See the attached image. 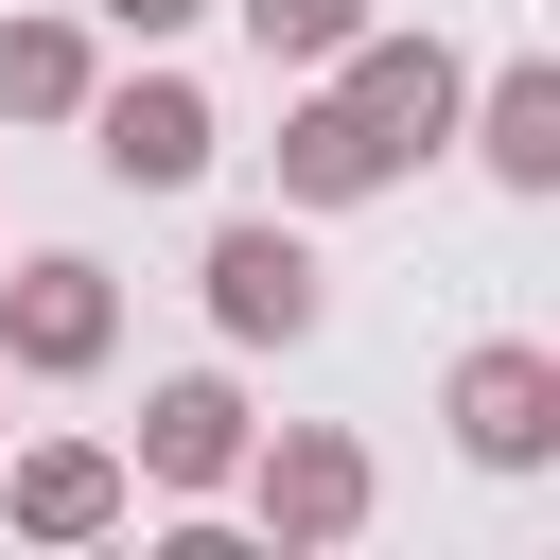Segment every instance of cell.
I'll use <instances>...</instances> for the list:
<instances>
[{
	"label": "cell",
	"instance_id": "6da1fadb",
	"mask_svg": "<svg viewBox=\"0 0 560 560\" xmlns=\"http://www.w3.org/2000/svg\"><path fill=\"white\" fill-rule=\"evenodd\" d=\"M245 525L280 542V560H315V542H350L368 508H385V472H368V438L350 420H280V438H245Z\"/></svg>",
	"mask_w": 560,
	"mask_h": 560
},
{
	"label": "cell",
	"instance_id": "7a4b0ae2",
	"mask_svg": "<svg viewBox=\"0 0 560 560\" xmlns=\"http://www.w3.org/2000/svg\"><path fill=\"white\" fill-rule=\"evenodd\" d=\"M192 298H210V332H228V350H298V332L332 315V280H315V245H298V210H245V228H210V262H192Z\"/></svg>",
	"mask_w": 560,
	"mask_h": 560
},
{
	"label": "cell",
	"instance_id": "3957f363",
	"mask_svg": "<svg viewBox=\"0 0 560 560\" xmlns=\"http://www.w3.org/2000/svg\"><path fill=\"white\" fill-rule=\"evenodd\" d=\"M438 420H455L472 472H542V455H560V350H542V332H472L455 385H438Z\"/></svg>",
	"mask_w": 560,
	"mask_h": 560
},
{
	"label": "cell",
	"instance_id": "277c9868",
	"mask_svg": "<svg viewBox=\"0 0 560 560\" xmlns=\"http://www.w3.org/2000/svg\"><path fill=\"white\" fill-rule=\"evenodd\" d=\"M105 350H122V280H105L88 245H35V262L0 280V368H18V385H88Z\"/></svg>",
	"mask_w": 560,
	"mask_h": 560
},
{
	"label": "cell",
	"instance_id": "5b68a950",
	"mask_svg": "<svg viewBox=\"0 0 560 560\" xmlns=\"http://www.w3.org/2000/svg\"><path fill=\"white\" fill-rule=\"evenodd\" d=\"M70 122H88V158H105L122 192H192V175H210V140H228L192 70H122V88H88Z\"/></svg>",
	"mask_w": 560,
	"mask_h": 560
},
{
	"label": "cell",
	"instance_id": "8992f818",
	"mask_svg": "<svg viewBox=\"0 0 560 560\" xmlns=\"http://www.w3.org/2000/svg\"><path fill=\"white\" fill-rule=\"evenodd\" d=\"M368 192H402V140L332 70H298V105H280V210H368Z\"/></svg>",
	"mask_w": 560,
	"mask_h": 560
},
{
	"label": "cell",
	"instance_id": "52a82bcc",
	"mask_svg": "<svg viewBox=\"0 0 560 560\" xmlns=\"http://www.w3.org/2000/svg\"><path fill=\"white\" fill-rule=\"evenodd\" d=\"M245 438H262V420H245V385H228V368H175V385H140V455H122V472L192 508V490H228V472H245Z\"/></svg>",
	"mask_w": 560,
	"mask_h": 560
},
{
	"label": "cell",
	"instance_id": "ba28073f",
	"mask_svg": "<svg viewBox=\"0 0 560 560\" xmlns=\"http://www.w3.org/2000/svg\"><path fill=\"white\" fill-rule=\"evenodd\" d=\"M332 88H350V105L402 140V175H420V158L455 140V88H472V70H455V35H385V18H368V35L332 52Z\"/></svg>",
	"mask_w": 560,
	"mask_h": 560
},
{
	"label": "cell",
	"instance_id": "9c48e42d",
	"mask_svg": "<svg viewBox=\"0 0 560 560\" xmlns=\"http://www.w3.org/2000/svg\"><path fill=\"white\" fill-rule=\"evenodd\" d=\"M455 140H472V175H490V192H560V70H542V52H508L490 88H455Z\"/></svg>",
	"mask_w": 560,
	"mask_h": 560
},
{
	"label": "cell",
	"instance_id": "30bf717a",
	"mask_svg": "<svg viewBox=\"0 0 560 560\" xmlns=\"http://www.w3.org/2000/svg\"><path fill=\"white\" fill-rule=\"evenodd\" d=\"M122 508H140V472H122L105 438H35V455L0 472V525H18V542H105Z\"/></svg>",
	"mask_w": 560,
	"mask_h": 560
},
{
	"label": "cell",
	"instance_id": "8fae6325",
	"mask_svg": "<svg viewBox=\"0 0 560 560\" xmlns=\"http://www.w3.org/2000/svg\"><path fill=\"white\" fill-rule=\"evenodd\" d=\"M88 88H105V52H88V0H70V18H52V0H35V18H0V122H70Z\"/></svg>",
	"mask_w": 560,
	"mask_h": 560
},
{
	"label": "cell",
	"instance_id": "7c38bea8",
	"mask_svg": "<svg viewBox=\"0 0 560 560\" xmlns=\"http://www.w3.org/2000/svg\"><path fill=\"white\" fill-rule=\"evenodd\" d=\"M228 18H245V52H262V70H332V52L368 35V0H228Z\"/></svg>",
	"mask_w": 560,
	"mask_h": 560
},
{
	"label": "cell",
	"instance_id": "4fadbf2b",
	"mask_svg": "<svg viewBox=\"0 0 560 560\" xmlns=\"http://www.w3.org/2000/svg\"><path fill=\"white\" fill-rule=\"evenodd\" d=\"M88 18H105V35H140V52H158V35H192V18H210V0H88Z\"/></svg>",
	"mask_w": 560,
	"mask_h": 560
},
{
	"label": "cell",
	"instance_id": "5bb4252c",
	"mask_svg": "<svg viewBox=\"0 0 560 560\" xmlns=\"http://www.w3.org/2000/svg\"><path fill=\"white\" fill-rule=\"evenodd\" d=\"M0 385H18V368H0Z\"/></svg>",
	"mask_w": 560,
	"mask_h": 560
}]
</instances>
